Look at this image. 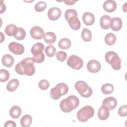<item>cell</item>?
<instances>
[{
  "label": "cell",
  "instance_id": "cell-1",
  "mask_svg": "<svg viewBox=\"0 0 127 127\" xmlns=\"http://www.w3.org/2000/svg\"><path fill=\"white\" fill-rule=\"evenodd\" d=\"M34 63L33 58H26L16 64L15 70L20 75L25 74L27 76H32L35 72Z\"/></svg>",
  "mask_w": 127,
  "mask_h": 127
},
{
  "label": "cell",
  "instance_id": "cell-2",
  "mask_svg": "<svg viewBox=\"0 0 127 127\" xmlns=\"http://www.w3.org/2000/svg\"><path fill=\"white\" fill-rule=\"evenodd\" d=\"M79 105V99L75 96L71 95L61 101L60 108L63 112L69 113L76 109Z\"/></svg>",
  "mask_w": 127,
  "mask_h": 127
},
{
  "label": "cell",
  "instance_id": "cell-3",
  "mask_svg": "<svg viewBox=\"0 0 127 127\" xmlns=\"http://www.w3.org/2000/svg\"><path fill=\"white\" fill-rule=\"evenodd\" d=\"M68 91V87L64 83H59L56 86L52 88L50 92L51 97L55 100H58L60 98L65 95Z\"/></svg>",
  "mask_w": 127,
  "mask_h": 127
},
{
  "label": "cell",
  "instance_id": "cell-4",
  "mask_svg": "<svg viewBox=\"0 0 127 127\" xmlns=\"http://www.w3.org/2000/svg\"><path fill=\"white\" fill-rule=\"evenodd\" d=\"M105 59L106 62L109 64L114 69L118 70L121 69L122 60L115 52L109 51L106 53Z\"/></svg>",
  "mask_w": 127,
  "mask_h": 127
},
{
  "label": "cell",
  "instance_id": "cell-5",
  "mask_svg": "<svg viewBox=\"0 0 127 127\" xmlns=\"http://www.w3.org/2000/svg\"><path fill=\"white\" fill-rule=\"evenodd\" d=\"M94 110L90 106L86 105L80 109L77 113V118L81 122H85L94 116Z\"/></svg>",
  "mask_w": 127,
  "mask_h": 127
},
{
  "label": "cell",
  "instance_id": "cell-6",
  "mask_svg": "<svg viewBox=\"0 0 127 127\" xmlns=\"http://www.w3.org/2000/svg\"><path fill=\"white\" fill-rule=\"evenodd\" d=\"M74 86L79 94L84 98H89L92 94V89L84 81H77Z\"/></svg>",
  "mask_w": 127,
  "mask_h": 127
},
{
  "label": "cell",
  "instance_id": "cell-7",
  "mask_svg": "<svg viewBox=\"0 0 127 127\" xmlns=\"http://www.w3.org/2000/svg\"><path fill=\"white\" fill-rule=\"evenodd\" d=\"M67 64L70 67L75 70H79L82 67L83 62L81 58L72 55L70 56L67 59Z\"/></svg>",
  "mask_w": 127,
  "mask_h": 127
},
{
  "label": "cell",
  "instance_id": "cell-8",
  "mask_svg": "<svg viewBox=\"0 0 127 127\" xmlns=\"http://www.w3.org/2000/svg\"><path fill=\"white\" fill-rule=\"evenodd\" d=\"M8 49L11 52L16 55H21L24 52L23 46L15 42L10 43L8 45Z\"/></svg>",
  "mask_w": 127,
  "mask_h": 127
},
{
  "label": "cell",
  "instance_id": "cell-9",
  "mask_svg": "<svg viewBox=\"0 0 127 127\" xmlns=\"http://www.w3.org/2000/svg\"><path fill=\"white\" fill-rule=\"evenodd\" d=\"M31 37L35 40H40L44 36V32L43 29L38 26H35L31 28L30 31Z\"/></svg>",
  "mask_w": 127,
  "mask_h": 127
},
{
  "label": "cell",
  "instance_id": "cell-10",
  "mask_svg": "<svg viewBox=\"0 0 127 127\" xmlns=\"http://www.w3.org/2000/svg\"><path fill=\"white\" fill-rule=\"evenodd\" d=\"M101 68V65L99 61L96 60H90L87 64V69L90 72L97 73Z\"/></svg>",
  "mask_w": 127,
  "mask_h": 127
},
{
  "label": "cell",
  "instance_id": "cell-11",
  "mask_svg": "<svg viewBox=\"0 0 127 127\" xmlns=\"http://www.w3.org/2000/svg\"><path fill=\"white\" fill-rule=\"evenodd\" d=\"M62 11L61 9L57 7H53L49 9L48 12L49 19L52 21L58 20L61 16Z\"/></svg>",
  "mask_w": 127,
  "mask_h": 127
},
{
  "label": "cell",
  "instance_id": "cell-12",
  "mask_svg": "<svg viewBox=\"0 0 127 127\" xmlns=\"http://www.w3.org/2000/svg\"><path fill=\"white\" fill-rule=\"evenodd\" d=\"M122 20L118 17H115L111 19L110 26L111 28L115 31L120 30L122 27Z\"/></svg>",
  "mask_w": 127,
  "mask_h": 127
},
{
  "label": "cell",
  "instance_id": "cell-13",
  "mask_svg": "<svg viewBox=\"0 0 127 127\" xmlns=\"http://www.w3.org/2000/svg\"><path fill=\"white\" fill-rule=\"evenodd\" d=\"M110 116L109 109L106 106L102 105L98 110V116L100 120L104 121L107 120Z\"/></svg>",
  "mask_w": 127,
  "mask_h": 127
},
{
  "label": "cell",
  "instance_id": "cell-14",
  "mask_svg": "<svg viewBox=\"0 0 127 127\" xmlns=\"http://www.w3.org/2000/svg\"><path fill=\"white\" fill-rule=\"evenodd\" d=\"M102 104L108 107L109 110H112L116 107L117 105V101L113 97H109L104 99Z\"/></svg>",
  "mask_w": 127,
  "mask_h": 127
},
{
  "label": "cell",
  "instance_id": "cell-15",
  "mask_svg": "<svg viewBox=\"0 0 127 127\" xmlns=\"http://www.w3.org/2000/svg\"><path fill=\"white\" fill-rule=\"evenodd\" d=\"M104 9L108 12H113L117 8V4L115 1L113 0H106L103 5Z\"/></svg>",
  "mask_w": 127,
  "mask_h": 127
},
{
  "label": "cell",
  "instance_id": "cell-16",
  "mask_svg": "<svg viewBox=\"0 0 127 127\" xmlns=\"http://www.w3.org/2000/svg\"><path fill=\"white\" fill-rule=\"evenodd\" d=\"M82 20L86 25H91L95 21L94 15L89 12H85L82 15Z\"/></svg>",
  "mask_w": 127,
  "mask_h": 127
},
{
  "label": "cell",
  "instance_id": "cell-17",
  "mask_svg": "<svg viewBox=\"0 0 127 127\" xmlns=\"http://www.w3.org/2000/svg\"><path fill=\"white\" fill-rule=\"evenodd\" d=\"M1 61L2 64L4 66L9 68L12 66L14 62V59L10 54H5L2 56Z\"/></svg>",
  "mask_w": 127,
  "mask_h": 127
},
{
  "label": "cell",
  "instance_id": "cell-18",
  "mask_svg": "<svg viewBox=\"0 0 127 127\" xmlns=\"http://www.w3.org/2000/svg\"><path fill=\"white\" fill-rule=\"evenodd\" d=\"M70 28L74 30H78L81 26V23L77 17L73 16L70 17L67 21Z\"/></svg>",
  "mask_w": 127,
  "mask_h": 127
},
{
  "label": "cell",
  "instance_id": "cell-19",
  "mask_svg": "<svg viewBox=\"0 0 127 127\" xmlns=\"http://www.w3.org/2000/svg\"><path fill=\"white\" fill-rule=\"evenodd\" d=\"M43 38L46 43L49 45H52L56 42L57 37L54 33L50 31L44 34Z\"/></svg>",
  "mask_w": 127,
  "mask_h": 127
},
{
  "label": "cell",
  "instance_id": "cell-20",
  "mask_svg": "<svg viewBox=\"0 0 127 127\" xmlns=\"http://www.w3.org/2000/svg\"><path fill=\"white\" fill-rule=\"evenodd\" d=\"M111 17L108 15L102 16L100 19V24L102 28L104 29H108L110 27Z\"/></svg>",
  "mask_w": 127,
  "mask_h": 127
},
{
  "label": "cell",
  "instance_id": "cell-21",
  "mask_svg": "<svg viewBox=\"0 0 127 127\" xmlns=\"http://www.w3.org/2000/svg\"><path fill=\"white\" fill-rule=\"evenodd\" d=\"M21 114V109L18 106H12L9 111V115L13 119H18Z\"/></svg>",
  "mask_w": 127,
  "mask_h": 127
},
{
  "label": "cell",
  "instance_id": "cell-22",
  "mask_svg": "<svg viewBox=\"0 0 127 127\" xmlns=\"http://www.w3.org/2000/svg\"><path fill=\"white\" fill-rule=\"evenodd\" d=\"M18 29V27H17L14 24H9L7 25L4 30L5 33L9 36H14L17 30Z\"/></svg>",
  "mask_w": 127,
  "mask_h": 127
},
{
  "label": "cell",
  "instance_id": "cell-23",
  "mask_svg": "<svg viewBox=\"0 0 127 127\" xmlns=\"http://www.w3.org/2000/svg\"><path fill=\"white\" fill-rule=\"evenodd\" d=\"M44 49V45L42 43L35 44L31 49V52L33 55H37L43 52Z\"/></svg>",
  "mask_w": 127,
  "mask_h": 127
},
{
  "label": "cell",
  "instance_id": "cell-24",
  "mask_svg": "<svg viewBox=\"0 0 127 127\" xmlns=\"http://www.w3.org/2000/svg\"><path fill=\"white\" fill-rule=\"evenodd\" d=\"M19 82L17 79H12L10 80L6 85V89L9 92H13L18 87Z\"/></svg>",
  "mask_w": 127,
  "mask_h": 127
},
{
  "label": "cell",
  "instance_id": "cell-25",
  "mask_svg": "<svg viewBox=\"0 0 127 127\" xmlns=\"http://www.w3.org/2000/svg\"><path fill=\"white\" fill-rule=\"evenodd\" d=\"M71 45L70 40L66 38H62L58 42V46L60 49L66 50L69 49Z\"/></svg>",
  "mask_w": 127,
  "mask_h": 127
},
{
  "label": "cell",
  "instance_id": "cell-26",
  "mask_svg": "<svg viewBox=\"0 0 127 127\" xmlns=\"http://www.w3.org/2000/svg\"><path fill=\"white\" fill-rule=\"evenodd\" d=\"M32 122V118L29 115H24L20 120V124L23 127H29Z\"/></svg>",
  "mask_w": 127,
  "mask_h": 127
},
{
  "label": "cell",
  "instance_id": "cell-27",
  "mask_svg": "<svg viewBox=\"0 0 127 127\" xmlns=\"http://www.w3.org/2000/svg\"><path fill=\"white\" fill-rule=\"evenodd\" d=\"M81 37L82 40L85 42H89L92 38V34L91 31L87 28H83L82 30Z\"/></svg>",
  "mask_w": 127,
  "mask_h": 127
},
{
  "label": "cell",
  "instance_id": "cell-28",
  "mask_svg": "<svg viewBox=\"0 0 127 127\" xmlns=\"http://www.w3.org/2000/svg\"><path fill=\"white\" fill-rule=\"evenodd\" d=\"M116 41V36L112 33H109L106 34L105 37V42L108 45L111 46L114 45Z\"/></svg>",
  "mask_w": 127,
  "mask_h": 127
},
{
  "label": "cell",
  "instance_id": "cell-29",
  "mask_svg": "<svg viewBox=\"0 0 127 127\" xmlns=\"http://www.w3.org/2000/svg\"><path fill=\"white\" fill-rule=\"evenodd\" d=\"M114 89V86L111 83H105L101 86V91L105 94L112 93Z\"/></svg>",
  "mask_w": 127,
  "mask_h": 127
},
{
  "label": "cell",
  "instance_id": "cell-30",
  "mask_svg": "<svg viewBox=\"0 0 127 127\" xmlns=\"http://www.w3.org/2000/svg\"><path fill=\"white\" fill-rule=\"evenodd\" d=\"M26 36V32L25 30L22 27H18V29L14 35V37L17 40H23Z\"/></svg>",
  "mask_w": 127,
  "mask_h": 127
},
{
  "label": "cell",
  "instance_id": "cell-31",
  "mask_svg": "<svg viewBox=\"0 0 127 127\" xmlns=\"http://www.w3.org/2000/svg\"><path fill=\"white\" fill-rule=\"evenodd\" d=\"M9 72L4 69H1L0 70V81L2 82H4L7 81L9 78Z\"/></svg>",
  "mask_w": 127,
  "mask_h": 127
},
{
  "label": "cell",
  "instance_id": "cell-32",
  "mask_svg": "<svg viewBox=\"0 0 127 127\" xmlns=\"http://www.w3.org/2000/svg\"><path fill=\"white\" fill-rule=\"evenodd\" d=\"M45 53L47 56L49 57H53L54 56L56 52V49L53 45H49L46 47L45 50Z\"/></svg>",
  "mask_w": 127,
  "mask_h": 127
},
{
  "label": "cell",
  "instance_id": "cell-33",
  "mask_svg": "<svg viewBox=\"0 0 127 127\" xmlns=\"http://www.w3.org/2000/svg\"><path fill=\"white\" fill-rule=\"evenodd\" d=\"M46 7L47 4L45 1H40L35 5L34 8L37 12H42L46 8Z\"/></svg>",
  "mask_w": 127,
  "mask_h": 127
},
{
  "label": "cell",
  "instance_id": "cell-34",
  "mask_svg": "<svg viewBox=\"0 0 127 127\" xmlns=\"http://www.w3.org/2000/svg\"><path fill=\"white\" fill-rule=\"evenodd\" d=\"M78 14L76 11L73 9H69L65 11L64 13V17L66 20L67 21L68 19L73 16L77 17Z\"/></svg>",
  "mask_w": 127,
  "mask_h": 127
},
{
  "label": "cell",
  "instance_id": "cell-35",
  "mask_svg": "<svg viewBox=\"0 0 127 127\" xmlns=\"http://www.w3.org/2000/svg\"><path fill=\"white\" fill-rule=\"evenodd\" d=\"M56 56L57 59L61 62H64L67 59V54L66 53L63 51H60L58 52L56 54Z\"/></svg>",
  "mask_w": 127,
  "mask_h": 127
},
{
  "label": "cell",
  "instance_id": "cell-36",
  "mask_svg": "<svg viewBox=\"0 0 127 127\" xmlns=\"http://www.w3.org/2000/svg\"><path fill=\"white\" fill-rule=\"evenodd\" d=\"M45 55L44 53L42 52L40 54L33 55V59L35 62L37 63H42L45 60Z\"/></svg>",
  "mask_w": 127,
  "mask_h": 127
},
{
  "label": "cell",
  "instance_id": "cell-37",
  "mask_svg": "<svg viewBox=\"0 0 127 127\" xmlns=\"http://www.w3.org/2000/svg\"><path fill=\"white\" fill-rule=\"evenodd\" d=\"M50 86V83L48 81L45 79H42L40 80L38 83L39 87L42 90L47 89Z\"/></svg>",
  "mask_w": 127,
  "mask_h": 127
},
{
  "label": "cell",
  "instance_id": "cell-38",
  "mask_svg": "<svg viewBox=\"0 0 127 127\" xmlns=\"http://www.w3.org/2000/svg\"><path fill=\"white\" fill-rule=\"evenodd\" d=\"M118 113L121 117H126L127 115V105L121 106L118 109Z\"/></svg>",
  "mask_w": 127,
  "mask_h": 127
},
{
  "label": "cell",
  "instance_id": "cell-39",
  "mask_svg": "<svg viewBox=\"0 0 127 127\" xmlns=\"http://www.w3.org/2000/svg\"><path fill=\"white\" fill-rule=\"evenodd\" d=\"M16 126V124L15 122L13 121H6L5 124H4V127H15Z\"/></svg>",
  "mask_w": 127,
  "mask_h": 127
},
{
  "label": "cell",
  "instance_id": "cell-40",
  "mask_svg": "<svg viewBox=\"0 0 127 127\" xmlns=\"http://www.w3.org/2000/svg\"><path fill=\"white\" fill-rule=\"evenodd\" d=\"M5 9H6V6H5L4 3H3V1L2 0H1L0 1V13H3L5 11Z\"/></svg>",
  "mask_w": 127,
  "mask_h": 127
},
{
  "label": "cell",
  "instance_id": "cell-41",
  "mask_svg": "<svg viewBox=\"0 0 127 127\" xmlns=\"http://www.w3.org/2000/svg\"><path fill=\"white\" fill-rule=\"evenodd\" d=\"M64 3H65V4L68 5H73L77 1L76 0H64Z\"/></svg>",
  "mask_w": 127,
  "mask_h": 127
},
{
  "label": "cell",
  "instance_id": "cell-42",
  "mask_svg": "<svg viewBox=\"0 0 127 127\" xmlns=\"http://www.w3.org/2000/svg\"><path fill=\"white\" fill-rule=\"evenodd\" d=\"M0 34H1V41H0V43H2V41L3 40H4V36L3 35V34L1 32H0Z\"/></svg>",
  "mask_w": 127,
  "mask_h": 127
},
{
  "label": "cell",
  "instance_id": "cell-43",
  "mask_svg": "<svg viewBox=\"0 0 127 127\" xmlns=\"http://www.w3.org/2000/svg\"><path fill=\"white\" fill-rule=\"evenodd\" d=\"M127 2L126 3H125V4L123 6V10H124V9H125V12H126V4H127Z\"/></svg>",
  "mask_w": 127,
  "mask_h": 127
}]
</instances>
